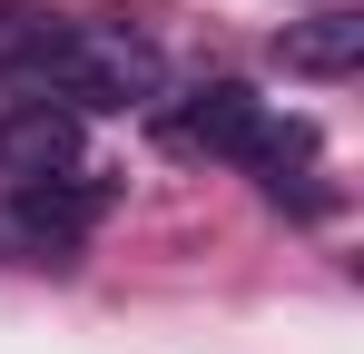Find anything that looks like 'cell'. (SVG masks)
I'll use <instances>...</instances> for the list:
<instances>
[{
    "label": "cell",
    "mask_w": 364,
    "mask_h": 354,
    "mask_svg": "<svg viewBox=\"0 0 364 354\" xmlns=\"http://www.w3.org/2000/svg\"><path fill=\"white\" fill-rule=\"evenodd\" d=\"M40 20H50V10H30V0H0V69H10V59L40 40Z\"/></svg>",
    "instance_id": "cell-6"
},
{
    "label": "cell",
    "mask_w": 364,
    "mask_h": 354,
    "mask_svg": "<svg viewBox=\"0 0 364 354\" xmlns=\"http://www.w3.org/2000/svg\"><path fill=\"white\" fill-rule=\"evenodd\" d=\"M168 138H178V148H207V158H237V168H256L266 187H286V177L315 168V128H305V118H286L276 99L237 89V79L197 89V99L168 118Z\"/></svg>",
    "instance_id": "cell-2"
},
{
    "label": "cell",
    "mask_w": 364,
    "mask_h": 354,
    "mask_svg": "<svg viewBox=\"0 0 364 354\" xmlns=\"http://www.w3.org/2000/svg\"><path fill=\"white\" fill-rule=\"evenodd\" d=\"M10 79L40 89V99H60V109H148L158 79H168V59L128 20H40V40L10 59Z\"/></svg>",
    "instance_id": "cell-1"
},
{
    "label": "cell",
    "mask_w": 364,
    "mask_h": 354,
    "mask_svg": "<svg viewBox=\"0 0 364 354\" xmlns=\"http://www.w3.org/2000/svg\"><path fill=\"white\" fill-rule=\"evenodd\" d=\"M99 207H109V187H89L79 168H60V177H20V227L50 236V246H60V236H79Z\"/></svg>",
    "instance_id": "cell-4"
},
{
    "label": "cell",
    "mask_w": 364,
    "mask_h": 354,
    "mask_svg": "<svg viewBox=\"0 0 364 354\" xmlns=\"http://www.w3.org/2000/svg\"><path fill=\"white\" fill-rule=\"evenodd\" d=\"M276 50H286L296 79H345V69L364 59V20H355V10H315V20H296Z\"/></svg>",
    "instance_id": "cell-5"
},
{
    "label": "cell",
    "mask_w": 364,
    "mask_h": 354,
    "mask_svg": "<svg viewBox=\"0 0 364 354\" xmlns=\"http://www.w3.org/2000/svg\"><path fill=\"white\" fill-rule=\"evenodd\" d=\"M79 158V109L60 99H10L0 109V168L10 177H60Z\"/></svg>",
    "instance_id": "cell-3"
}]
</instances>
